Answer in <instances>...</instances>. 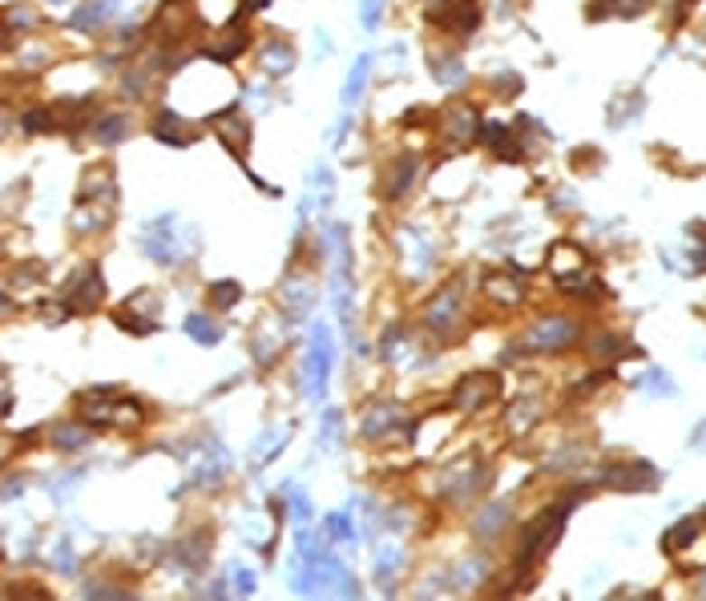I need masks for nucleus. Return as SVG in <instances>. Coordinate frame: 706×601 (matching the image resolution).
I'll list each match as a JSON object with an SVG mask.
<instances>
[{"label":"nucleus","instance_id":"1","mask_svg":"<svg viewBox=\"0 0 706 601\" xmlns=\"http://www.w3.org/2000/svg\"><path fill=\"white\" fill-rule=\"evenodd\" d=\"M77 416L89 428H122V432H137L145 424V408L129 396H117L114 388H93L77 396Z\"/></svg>","mask_w":706,"mask_h":601},{"label":"nucleus","instance_id":"2","mask_svg":"<svg viewBox=\"0 0 706 601\" xmlns=\"http://www.w3.org/2000/svg\"><path fill=\"white\" fill-rule=\"evenodd\" d=\"M142 250L153 258V263L178 267V263H186V255L198 250V234L190 230V226H178L174 214H162V219H153L142 230Z\"/></svg>","mask_w":706,"mask_h":601},{"label":"nucleus","instance_id":"3","mask_svg":"<svg viewBox=\"0 0 706 601\" xmlns=\"http://www.w3.org/2000/svg\"><path fill=\"white\" fill-rule=\"evenodd\" d=\"M331 360H335V343L327 324H315L311 339H307V360H303V391L311 404H320L327 396V380H331Z\"/></svg>","mask_w":706,"mask_h":601},{"label":"nucleus","instance_id":"4","mask_svg":"<svg viewBox=\"0 0 706 601\" xmlns=\"http://www.w3.org/2000/svg\"><path fill=\"white\" fill-rule=\"evenodd\" d=\"M662 549L674 557L683 569H702L706 565V512L702 517H686L662 537Z\"/></svg>","mask_w":706,"mask_h":601},{"label":"nucleus","instance_id":"5","mask_svg":"<svg viewBox=\"0 0 706 601\" xmlns=\"http://www.w3.org/2000/svg\"><path fill=\"white\" fill-rule=\"evenodd\" d=\"M162 295L158 291H134L122 307L114 311V324L129 335H153L162 324Z\"/></svg>","mask_w":706,"mask_h":601},{"label":"nucleus","instance_id":"6","mask_svg":"<svg viewBox=\"0 0 706 601\" xmlns=\"http://www.w3.org/2000/svg\"><path fill=\"white\" fill-rule=\"evenodd\" d=\"M61 299L73 315H93V311L101 307V299H106V278H101V271L93 263H85L81 271L61 286Z\"/></svg>","mask_w":706,"mask_h":601},{"label":"nucleus","instance_id":"7","mask_svg":"<svg viewBox=\"0 0 706 601\" xmlns=\"http://www.w3.org/2000/svg\"><path fill=\"white\" fill-rule=\"evenodd\" d=\"M190 24H194L190 0H162L158 13H153V37H158L162 49H174L190 37Z\"/></svg>","mask_w":706,"mask_h":601},{"label":"nucleus","instance_id":"8","mask_svg":"<svg viewBox=\"0 0 706 601\" xmlns=\"http://www.w3.org/2000/svg\"><path fill=\"white\" fill-rule=\"evenodd\" d=\"M497 396H501V380H497L493 371H469V376L452 388V408L464 416H477L480 408H488Z\"/></svg>","mask_w":706,"mask_h":601},{"label":"nucleus","instance_id":"9","mask_svg":"<svg viewBox=\"0 0 706 601\" xmlns=\"http://www.w3.org/2000/svg\"><path fill=\"white\" fill-rule=\"evenodd\" d=\"M441 134H444V146H449L452 154L469 150L472 142H480V109L469 106V101H456V106L444 113Z\"/></svg>","mask_w":706,"mask_h":601},{"label":"nucleus","instance_id":"10","mask_svg":"<svg viewBox=\"0 0 706 601\" xmlns=\"http://www.w3.org/2000/svg\"><path fill=\"white\" fill-rule=\"evenodd\" d=\"M210 126H214V134H218V142L227 146L230 154H235L238 162H246V154H251V137H255V129H251V121L238 113V101H230L222 113H214L210 117Z\"/></svg>","mask_w":706,"mask_h":601},{"label":"nucleus","instance_id":"11","mask_svg":"<svg viewBox=\"0 0 706 601\" xmlns=\"http://www.w3.org/2000/svg\"><path fill=\"white\" fill-rule=\"evenodd\" d=\"M460 319H464V311H460V291H456V286H444V291L424 307V327L436 331L441 339H452L456 331H460Z\"/></svg>","mask_w":706,"mask_h":601},{"label":"nucleus","instance_id":"12","mask_svg":"<svg viewBox=\"0 0 706 601\" xmlns=\"http://www.w3.org/2000/svg\"><path fill=\"white\" fill-rule=\"evenodd\" d=\"M420 170H424V165H420L416 154H404V158L387 162L384 174H380V198H384V202H400V198L416 186Z\"/></svg>","mask_w":706,"mask_h":601},{"label":"nucleus","instance_id":"13","mask_svg":"<svg viewBox=\"0 0 706 601\" xmlns=\"http://www.w3.org/2000/svg\"><path fill=\"white\" fill-rule=\"evenodd\" d=\"M578 335H581V327L573 324V319H541V324H533L525 343H529L533 352H562V347L578 343Z\"/></svg>","mask_w":706,"mask_h":601},{"label":"nucleus","instance_id":"14","mask_svg":"<svg viewBox=\"0 0 706 601\" xmlns=\"http://www.w3.org/2000/svg\"><path fill=\"white\" fill-rule=\"evenodd\" d=\"M77 202H101V206H114L117 202V170L109 162H98L85 170L81 178V194Z\"/></svg>","mask_w":706,"mask_h":601},{"label":"nucleus","instance_id":"15","mask_svg":"<svg viewBox=\"0 0 706 601\" xmlns=\"http://www.w3.org/2000/svg\"><path fill=\"white\" fill-rule=\"evenodd\" d=\"M606 484L609 489H622V493H650L658 489V473L642 460H622V465H609L606 468Z\"/></svg>","mask_w":706,"mask_h":601},{"label":"nucleus","instance_id":"16","mask_svg":"<svg viewBox=\"0 0 706 601\" xmlns=\"http://www.w3.org/2000/svg\"><path fill=\"white\" fill-rule=\"evenodd\" d=\"M477 489H485V468L477 465V460H460V465H452L449 473L441 476V496H469V493H477Z\"/></svg>","mask_w":706,"mask_h":601},{"label":"nucleus","instance_id":"17","mask_svg":"<svg viewBox=\"0 0 706 601\" xmlns=\"http://www.w3.org/2000/svg\"><path fill=\"white\" fill-rule=\"evenodd\" d=\"M150 134L158 137V142H166V146H194V142H198V129H194V121L178 117L174 109H162V113H153V126H150Z\"/></svg>","mask_w":706,"mask_h":601},{"label":"nucleus","instance_id":"18","mask_svg":"<svg viewBox=\"0 0 706 601\" xmlns=\"http://www.w3.org/2000/svg\"><path fill=\"white\" fill-rule=\"evenodd\" d=\"M400 428H412V424L404 420V412L395 404H376L372 412L364 416V437L367 440H392Z\"/></svg>","mask_w":706,"mask_h":601},{"label":"nucleus","instance_id":"19","mask_svg":"<svg viewBox=\"0 0 706 601\" xmlns=\"http://www.w3.org/2000/svg\"><path fill=\"white\" fill-rule=\"evenodd\" d=\"M549 271H553V278L562 283V278H570V275H581V271H590V258H585V250L578 247V242H553L549 247Z\"/></svg>","mask_w":706,"mask_h":601},{"label":"nucleus","instance_id":"20","mask_svg":"<svg viewBox=\"0 0 706 601\" xmlns=\"http://www.w3.org/2000/svg\"><path fill=\"white\" fill-rule=\"evenodd\" d=\"M283 307H287V319H303L307 311L315 307V286L307 275H287L283 283Z\"/></svg>","mask_w":706,"mask_h":601},{"label":"nucleus","instance_id":"21","mask_svg":"<svg viewBox=\"0 0 706 601\" xmlns=\"http://www.w3.org/2000/svg\"><path fill=\"white\" fill-rule=\"evenodd\" d=\"M485 295L501 307H516L525 299V278L513 275V271H488L485 275Z\"/></svg>","mask_w":706,"mask_h":601},{"label":"nucleus","instance_id":"22","mask_svg":"<svg viewBox=\"0 0 706 601\" xmlns=\"http://www.w3.org/2000/svg\"><path fill=\"white\" fill-rule=\"evenodd\" d=\"M436 24L452 29L456 37H469V33L480 24V8H477V0H449V8H444V13L436 16Z\"/></svg>","mask_w":706,"mask_h":601},{"label":"nucleus","instance_id":"23","mask_svg":"<svg viewBox=\"0 0 706 601\" xmlns=\"http://www.w3.org/2000/svg\"><path fill=\"white\" fill-rule=\"evenodd\" d=\"M73 234H101V230H109V222H114V206H101V202H77V211H73Z\"/></svg>","mask_w":706,"mask_h":601},{"label":"nucleus","instance_id":"24","mask_svg":"<svg viewBox=\"0 0 706 601\" xmlns=\"http://www.w3.org/2000/svg\"><path fill=\"white\" fill-rule=\"evenodd\" d=\"M258 65H263L266 77H287L291 69H295V49H291L283 37H271L263 49H258Z\"/></svg>","mask_w":706,"mask_h":601},{"label":"nucleus","instance_id":"25","mask_svg":"<svg viewBox=\"0 0 706 601\" xmlns=\"http://www.w3.org/2000/svg\"><path fill=\"white\" fill-rule=\"evenodd\" d=\"M480 142H485L501 162H521L525 158L521 137H516L513 129H505V126H480Z\"/></svg>","mask_w":706,"mask_h":601},{"label":"nucleus","instance_id":"26","mask_svg":"<svg viewBox=\"0 0 706 601\" xmlns=\"http://www.w3.org/2000/svg\"><path fill=\"white\" fill-rule=\"evenodd\" d=\"M57 113V129H65L69 137H77L81 129H93V98H77V101H61Z\"/></svg>","mask_w":706,"mask_h":601},{"label":"nucleus","instance_id":"27","mask_svg":"<svg viewBox=\"0 0 706 601\" xmlns=\"http://www.w3.org/2000/svg\"><path fill=\"white\" fill-rule=\"evenodd\" d=\"M174 561L182 565V569L198 573L206 561H210V533H206V529H198V533L182 537V541H178V549H174Z\"/></svg>","mask_w":706,"mask_h":601},{"label":"nucleus","instance_id":"28","mask_svg":"<svg viewBox=\"0 0 706 601\" xmlns=\"http://www.w3.org/2000/svg\"><path fill=\"white\" fill-rule=\"evenodd\" d=\"M404 258H408V267H412V275H416V278L432 267V242H428V234L416 230V226L404 230Z\"/></svg>","mask_w":706,"mask_h":601},{"label":"nucleus","instance_id":"29","mask_svg":"<svg viewBox=\"0 0 706 601\" xmlns=\"http://www.w3.org/2000/svg\"><path fill=\"white\" fill-rule=\"evenodd\" d=\"M646 8H650V0H590V5H585V16H590V21H606V16L630 21V16H642Z\"/></svg>","mask_w":706,"mask_h":601},{"label":"nucleus","instance_id":"30","mask_svg":"<svg viewBox=\"0 0 706 601\" xmlns=\"http://www.w3.org/2000/svg\"><path fill=\"white\" fill-rule=\"evenodd\" d=\"M114 13H117V0H85L69 24H73L77 33H93V29H101V24H106Z\"/></svg>","mask_w":706,"mask_h":601},{"label":"nucleus","instance_id":"31","mask_svg":"<svg viewBox=\"0 0 706 601\" xmlns=\"http://www.w3.org/2000/svg\"><path fill=\"white\" fill-rule=\"evenodd\" d=\"M287 440H291V424H283V428H266L263 437L255 440V452H251V465L255 468H266L274 456H279L283 448H287Z\"/></svg>","mask_w":706,"mask_h":601},{"label":"nucleus","instance_id":"32","mask_svg":"<svg viewBox=\"0 0 706 601\" xmlns=\"http://www.w3.org/2000/svg\"><path fill=\"white\" fill-rule=\"evenodd\" d=\"M227 468H230V456H227V448H218V444H210V452H206V460L194 468V484L198 489H214V484L227 476Z\"/></svg>","mask_w":706,"mask_h":601},{"label":"nucleus","instance_id":"33","mask_svg":"<svg viewBox=\"0 0 706 601\" xmlns=\"http://www.w3.org/2000/svg\"><path fill=\"white\" fill-rule=\"evenodd\" d=\"M89 134H93V142H98V146H122L129 137V117H125V113H106V117L93 121Z\"/></svg>","mask_w":706,"mask_h":601},{"label":"nucleus","instance_id":"34","mask_svg":"<svg viewBox=\"0 0 706 601\" xmlns=\"http://www.w3.org/2000/svg\"><path fill=\"white\" fill-rule=\"evenodd\" d=\"M182 327H186V335H190L194 343H202V347H218L222 343V324H214L210 315H198V311H194V315H186Z\"/></svg>","mask_w":706,"mask_h":601},{"label":"nucleus","instance_id":"35","mask_svg":"<svg viewBox=\"0 0 706 601\" xmlns=\"http://www.w3.org/2000/svg\"><path fill=\"white\" fill-rule=\"evenodd\" d=\"M367 73H372V57H359L356 65H351V73H348V81H343V106H356L359 98H364V85H367Z\"/></svg>","mask_w":706,"mask_h":601},{"label":"nucleus","instance_id":"36","mask_svg":"<svg viewBox=\"0 0 706 601\" xmlns=\"http://www.w3.org/2000/svg\"><path fill=\"white\" fill-rule=\"evenodd\" d=\"M53 444L61 452H81L85 444H89V424H85V428H81V424H73V420L57 424V428H53Z\"/></svg>","mask_w":706,"mask_h":601},{"label":"nucleus","instance_id":"37","mask_svg":"<svg viewBox=\"0 0 706 601\" xmlns=\"http://www.w3.org/2000/svg\"><path fill=\"white\" fill-rule=\"evenodd\" d=\"M537 416H541V399H516V404L509 408V432L525 437V432L537 424Z\"/></svg>","mask_w":706,"mask_h":601},{"label":"nucleus","instance_id":"38","mask_svg":"<svg viewBox=\"0 0 706 601\" xmlns=\"http://www.w3.org/2000/svg\"><path fill=\"white\" fill-rule=\"evenodd\" d=\"M400 565H404V549L380 545V553H376V578H380V586H392L400 578Z\"/></svg>","mask_w":706,"mask_h":601},{"label":"nucleus","instance_id":"39","mask_svg":"<svg viewBox=\"0 0 706 601\" xmlns=\"http://www.w3.org/2000/svg\"><path fill=\"white\" fill-rule=\"evenodd\" d=\"M33 24H37V13H33V8H24V5H8V8H5V45L13 49L16 33H21V29H33Z\"/></svg>","mask_w":706,"mask_h":601},{"label":"nucleus","instance_id":"40","mask_svg":"<svg viewBox=\"0 0 706 601\" xmlns=\"http://www.w3.org/2000/svg\"><path fill=\"white\" fill-rule=\"evenodd\" d=\"M320 448L323 452H339L343 448V416L335 412H323V420H320Z\"/></svg>","mask_w":706,"mask_h":601},{"label":"nucleus","instance_id":"41","mask_svg":"<svg viewBox=\"0 0 706 601\" xmlns=\"http://www.w3.org/2000/svg\"><path fill=\"white\" fill-rule=\"evenodd\" d=\"M238 299H243V286H238L235 278H218V283H210V303L218 311H230Z\"/></svg>","mask_w":706,"mask_h":601},{"label":"nucleus","instance_id":"42","mask_svg":"<svg viewBox=\"0 0 706 601\" xmlns=\"http://www.w3.org/2000/svg\"><path fill=\"white\" fill-rule=\"evenodd\" d=\"M21 126H24V134H53V129H57V113L53 109H24Z\"/></svg>","mask_w":706,"mask_h":601},{"label":"nucleus","instance_id":"43","mask_svg":"<svg viewBox=\"0 0 706 601\" xmlns=\"http://www.w3.org/2000/svg\"><path fill=\"white\" fill-rule=\"evenodd\" d=\"M638 388L646 391V396H674V391H678L674 380H670L662 368H650V371H646V376L638 380Z\"/></svg>","mask_w":706,"mask_h":601},{"label":"nucleus","instance_id":"44","mask_svg":"<svg viewBox=\"0 0 706 601\" xmlns=\"http://www.w3.org/2000/svg\"><path fill=\"white\" fill-rule=\"evenodd\" d=\"M432 73H436V81L449 85V89H460L464 77H469V73L460 69V61H456V57H441V61L432 65Z\"/></svg>","mask_w":706,"mask_h":601},{"label":"nucleus","instance_id":"45","mask_svg":"<svg viewBox=\"0 0 706 601\" xmlns=\"http://www.w3.org/2000/svg\"><path fill=\"white\" fill-rule=\"evenodd\" d=\"M287 504H291V517H295V525H307L311 521V501H307V493L299 489V484H287Z\"/></svg>","mask_w":706,"mask_h":601},{"label":"nucleus","instance_id":"46","mask_svg":"<svg viewBox=\"0 0 706 601\" xmlns=\"http://www.w3.org/2000/svg\"><path fill=\"white\" fill-rule=\"evenodd\" d=\"M505 517H509V504H488V509L480 512V521H477V533L480 537H493L497 529L505 525Z\"/></svg>","mask_w":706,"mask_h":601},{"label":"nucleus","instance_id":"47","mask_svg":"<svg viewBox=\"0 0 706 601\" xmlns=\"http://www.w3.org/2000/svg\"><path fill=\"white\" fill-rule=\"evenodd\" d=\"M327 533H331V541H356V525H351L348 512H327Z\"/></svg>","mask_w":706,"mask_h":601},{"label":"nucleus","instance_id":"48","mask_svg":"<svg viewBox=\"0 0 706 601\" xmlns=\"http://www.w3.org/2000/svg\"><path fill=\"white\" fill-rule=\"evenodd\" d=\"M53 565H57V569H61V573H73V569H77L73 545H69V541H57V545H53Z\"/></svg>","mask_w":706,"mask_h":601},{"label":"nucleus","instance_id":"49","mask_svg":"<svg viewBox=\"0 0 706 601\" xmlns=\"http://www.w3.org/2000/svg\"><path fill=\"white\" fill-rule=\"evenodd\" d=\"M380 5H384V0H364V5H359V21H364L367 33L380 29Z\"/></svg>","mask_w":706,"mask_h":601},{"label":"nucleus","instance_id":"50","mask_svg":"<svg viewBox=\"0 0 706 601\" xmlns=\"http://www.w3.org/2000/svg\"><path fill=\"white\" fill-rule=\"evenodd\" d=\"M230 578H235V594H255V573L243 569V565H230Z\"/></svg>","mask_w":706,"mask_h":601},{"label":"nucleus","instance_id":"51","mask_svg":"<svg viewBox=\"0 0 706 601\" xmlns=\"http://www.w3.org/2000/svg\"><path fill=\"white\" fill-rule=\"evenodd\" d=\"M311 182L315 186H320V206H327L331 202V170H327V165H315V174H311Z\"/></svg>","mask_w":706,"mask_h":601},{"label":"nucleus","instance_id":"52","mask_svg":"<svg viewBox=\"0 0 706 601\" xmlns=\"http://www.w3.org/2000/svg\"><path fill=\"white\" fill-rule=\"evenodd\" d=\"M485 573H488V565L480 561V557H472V561L460 569V586H477V581L485 578Z\"/></svg>","mask_w":706,"mask_h":601},{"label":"nucleus","instance_id":"53","mask_svg":"<svg viewBox=\"0 0 706 601\" xmlns=\"http://www.w3.org/2000/svg\"><path fill=\"white\" fill-rule=\"evenodd\" d=\"M618 347H622V339H618V335H601L598 343H593V352L606 355V352H618Z\"/></svg>","mask_w":706,"mask_h":601},{"label":"nucleus","instance_id":"54","mask_svg":"<svg viewBox=\"0 0 706 601\" xmlns=\"http://www.w3.org/2000/svg\"><path fill=\"white\" fill-rule=\"evenodd\" d=\"M271 0H243V13H258V8H266Z\"/></svg>","mask_w":706,"mask_h":601},{"label":"nucleus","instance_id":"55","mask_svg":"<svg viewBox=\"0 0 706 601\" xmlns=\"http://www.w3.org/2000/svg\"><path fill=\"white\" fill-rule=\"evenodd\" d=\"M702 594H706V578H702Z\"/></svg>","mask_w":706,"mask_h":601},{"label":"nucleus","instance_id":"56","mask_svg":"<svg viewBox=\"0 0 706 601\" xmlns=\"http://www.w3.org/2000/svg\"><path fill=\"white\" fill-rule=\"evenodd\" d=\"M53 5H61V0H53Z\"/></svg>","mask_w":706,"mask_h":601}]
</instances>
